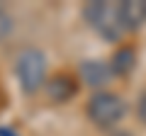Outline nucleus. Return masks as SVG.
<instances>
[{"label":"nucleus","mask_w":146,"mask_h":136,"mask_svg":"<svg viewBox=\"0 0 146 136\" xmlns=\"http://www.w3.org/2000/svg\"><path fill=\"white\" fill-rule=\"evenodd\" d=\"M15 75L27 95H34L46 83V56L36 46H25L15 56Z\"/></svg>","instance_id":"f257e3e1"},{"label":"nucleus","mask_w":146,"mask_h":136,"mask_svg":"<svg viewBox=\"0 0 146 136\" xmlns=\"http://www.w3.org/2000/svg\"><path fill=\"white\" fill-rule=\"evenodd\" d=\"M83 17L90 24V29H95L102 39L107 42H119L124 34L122 27V17H119V3H88L83 7Z\"/></svg>","instance_id":"f03ea898"},{"label":"nucleus","mask_w":146,"mask_h":136,"mask_svg":"<svg viewBox=\"0 0 146 136\" xmlns=\"http://www.w3.org/2000/svg\"><path fill=\"white\" fill-rule=\"evenodd\" d=\"M88 119L100 129H110L117 126L127 114V102L122 95L117 92H107V90H98L93 97L88 100Z\"/></svg>","instance_id":"7ed1b4c3"},{"label":"nucleus","mask_w":146,"mask_h":136,"mask_svg":"<svg viewBox=\"0 0 146 136\" xmlns=\"http://www.w3.org/2000/svg\"><path fill=\"white\" fill-rule=\"evenodd\" d=\"M78 73H80V78H83V83L90 85V88H95V90L110 85L112 78H115L110 63L107 61H100V58H88V61H83L78 66Z\"/></svg>","instance_id":"20e7f679"},{"label":"nucleus","mask_w":146,"mask_h":136,"mask_svg":"<svg viewBox=\"0 0 146 136\" xmlns=\"http://www.w3.org/2000/svg\"><path fill=\"white\" fill-rule=\"evenodd\" d=\"M119 17L124 32H136L146 24V0H124L119 3Z\"/></svg>","instance_id":"39448f33"},{"label":"nucleus","mask_w":146,"mask_h":136,"mask_svg":"<svg viewBox=\"0 0 146 136\" xmlns=\"http://www.w3.org/2000/svg\"><path fill=\"white\" fill-rule=\"evenodd\" d=\"M46 95L49 100H54V102H68V100L76 95V80L71 78V75L61 73V75H54L51 80H46Z\"/></svg>","instance_id":"423d86ee"},{"label":"nucleus","mask_w":146,"mask_h":136,"mask_svg":"<svg viewBox=\"0 0 146 136\" xmlns=\"http://www.w3.org/2000/svg\"><path fill=\"white\" fill-rule=\"evenodd\" d=\"M110 68H112L115 75H129L131 71L136 68V51L131 46H119L115 51V56H112Z\"/></svg>","instance_id":"0eeeda50"},{"label":"nucleus","mask_w":146,"mask_h":136,"mask_svg":"<svg viewBox=\"0 0 146 136\" xmlns=\"http://www.w3.org/2000/svg\"><path fill=\"white\" fill-rule=\"evenodd\" d=\"M136 117H139V121L146 126V90L139 95V102H136Z\"/></svg>","instance_id":"6e6552de"},{"label":"nucleus","mask_w":146,"mask_h":136,"mask_svg":"<svg viewBox=\"0 0 146 136\" xmlns=\"http://www.w3.org/2000/svg\"><path fill=\"white\" fill-rule=\"evenodd\" d=\"M0 136H17L12 129H7V126H0Z\"/></svg>","instance_id":"1a4fd4ad"}]
</instances>
